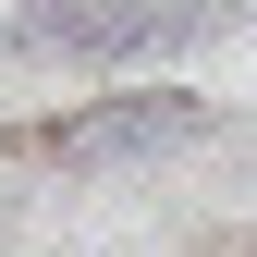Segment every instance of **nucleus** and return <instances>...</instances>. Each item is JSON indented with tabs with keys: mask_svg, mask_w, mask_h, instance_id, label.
Instances as JSON below:
<instances>
[{
	"mask_svg": "<svg viewBox=\"0 0 257 257\" xmlns=\"http://www.w3.org/2000/svg\"><path fill=\"white\" fill-rule=\"evenodd\" d=\"M245 0H25L13 13V49H74V61H110V49H172V37H208L233 25Z\"/></svg>",
	"mask_w": 257,
	"mask_h": 257,
	"instance_id": "nucleus-1",
	"label": "nucleus"
},
{
	"mask_svg": "<svg viewBox=\"0 0 257 257\" xmlns=\"http://www.w3.org/2000/svg\"><path fill=\"white\" fill-rule=\"evenodd\" d=\"M208 135V98H98L74 122H49V159H74V172H98V159H159V147H196Z\"/></svg>",
	"mask_w": 257,
	"mask_h": 257,
	"instance_id": "nucleus-2",
	"label": "nucleus"
}]
</instances>
